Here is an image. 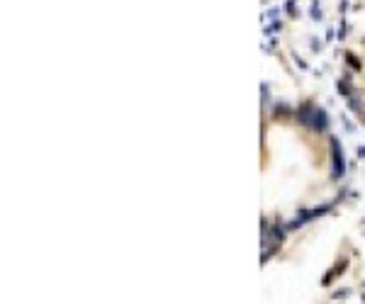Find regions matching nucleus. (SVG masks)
Returning a JSON list of instances; mask_svg holds the SVG:
<instances>
[{
    "label": "nucleus",
    "mask_w": 365,
    "mask_h": 304,
    "mask_svg": "<svg viewBox=\"0 0 365 304\" xmlns=\"http://www.w3.org/2000/svg\"><path fill=\"white\" fill-rule=\"evenodd\" d=\"M331 146H334V175L341 178L343 175V149L338 146L336 139H331Z\"/></svg>",
    "instance_id": "obj_1"
},
{
    "label": "nucleus",
    "mask_w": 365,
    "mask_h": 304,
    "mask_svg": "<svg viewBox=\"0 0 365 304\" xmlns=\"http://www.w3.org/2000/svg\"><path fill=\"white\" fill-rule=\"evenodd\" d=\"M312 127H314V129H319V132H321V129H326V114H324L321 110H316V112H314Z\"/></svg>",
    "instance_id": "obj_2"
}]
</instances>
